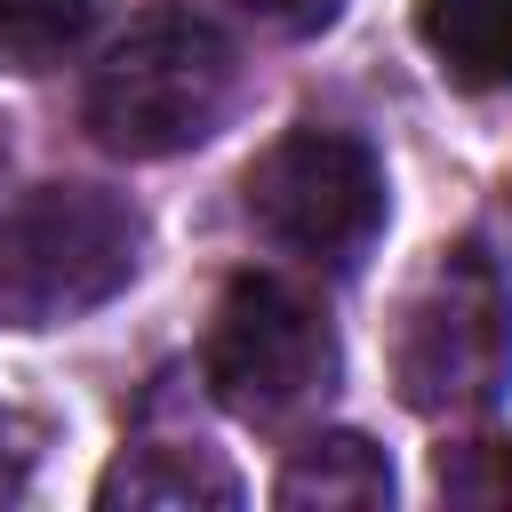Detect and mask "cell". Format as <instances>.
<instances>
[{"instance_id": "cell-1", "label": "cell", "mask_w": 512, "mask_h": 512, "mask_svg": "<svg viewBox=\"0 0 512 512\" xmlns=\"http://www.w3.org/2000/svg\"><path fill=\"white\" fill-rule=\"evenodd\" d=\"M240 96V48L192 8H144L80 88V120L120 160H168L224 128Z\"/></svg>"}, {"instance_id": "cell-2", "label": "cell", "mask_w": 512, "mask_h": 512, "mask_svg": "<svg viewBox=\"0 0 512 512\" xmlns=\"http://www.w3.org/2000/svg\"><path fill=\"white\" fill-rule=\"evenodd\" d=\"M512 384V280L480 240H448L400 288L392 392L416 416H480Z\"/></svg>"}, {"instance_id": "cell-3", "label": "cell", "mask_w": 512, "mask_h": 512, "mask_svg": "<svg viewBox=\"0 0 512 512\" xmlns=\"http://www.w3.org/2000/svg\"><path fill=\"white\" fill-rule=\"evenodd\" d=\"M144 264V216L104 184H40L0 208V328H64Z\"/></svg>"}, {"instance_id": "cell-4", "label": "cell", "mask_w": 512, "mask_h": 512, "mask_svg": "<svg viewBox=\"0 0 512 512\" xmlns=\"http://www.w3.org/2000/svg\"><path fill=\"white\" fill-rule=\"evenodd\" d=\"M240 208L280 256H296L312 272H360V256L384 232L392 184H384V160L368 136L328 128V120H296L248 160Z\"/></svg>"}, {"instance_id": "cell-5", "label": "cell", "mask_w": 512, "mask_h": 512, "mask_svg": "<svg viewBox=\"0 0 512 512\" xmlns=\"http://www.w3.org/2000/svg\"><path fill=\"white\" fill-rule=\"evenodd\" d=\"M200 384L216 392V408L248 424H288L320 408L336 392V328L320 296L280 272H240L208 312Z\"/></svg>"}, {"instance_id": "cell-6", "label": "cell", "mask_w": 512, "mask_h": 512, "mask_svg": "<svg viewBox=\"0 0 512 512\" xmlns=\"http://www.w3.org/2000/svg\"><path fill=\"white\" fill-rule=\"evenodd\" d=\"M96 504H168V512L240 504V472L192 432H144V440H128L112 456V472L96 480Z\"/></svg>"}, {"instance_id": "cell-7", "label": "cell", "mask_w": 512, "mask_h": 512, "mask_svg": "<svg viewBox=\"0 0 512 512\" xmlns=\"http://www.w3.org/2000/svg\"><path fill=\"white\" fill-rule=\"evenodd\" d=\"M416 40L448 88H512V0H416Z\"/></svg>"}, {"instance_id": "cell-8", "label": "cell", "mask_w": 512, "mask_h": 512, "mask_svg": "<svg viewBox=\"0 0 512 512\" xmlns=\"http://www.w3.org/2000/svg\"><path fill=\"white\" fill-rule=\"evenodd\" d=\"M272 496L296 504V512L304 504H392V464L360 432H320V440H304L288 456V472H280Z\"/></svg>"}, {"instance_id": "cell-9", "label": "cell", "mask_w": 512, "mask_h": 512, "mask_svg": "<svg viewBox=\"0 0 512 512\" xmlns=\"http://www.w3.org/2000/svg\"><path fill=\"white\" fill-rule=\"evenodd\" d=\"M112 0H0V72H48L64 64Z\"/></svg>"}, {"instance_id": "cell-10", "label": "cell", "mask_w": 512, "mask_h": 512, "mask_svg": "<svg viewBox=\"0 0 512 512\" xmlns=\"http://www.w3.org/2000/svg\"><path fill=\"white\" fill-rule=\"evenodd\" d=\"M432 488L448 504H512V440L480 432V440H440L432 456Z\"/></svg>"}, {"instance_id": "cell-11", "label": "cell", "mask_w": 512, "mask_h": 512, "mask_svg": "<svg viewBox=\"0 0 512 512\" xmlns=\"http://www.w3.org/2000/svg\"><path fill=\"white\" fill-rule=\"evenodd\" d=\"M232 8L272 40H312V32H328L344 16V0H232Z\"/></svg>"}, {"instance_id": "cell-12", "label": "cell", "mask_w": 512, "mask_h": 512, "mask_svg": "<svg viewBox=\"0 0 512 512\" xmlns=\"http://www.w3.org/2000/svg\"><path fill=\"white\" fill-rule=\"evenodd\" d=\"M32 456H40V448H32V432H24L16 416H0V504H8V496H24Z\"/></svg>"}, {"instance_id": "cell-13", "label": "cell", "mask_w": 512, "mask_h": 512, "mask_svg": "<svg viewBox=\"0 0 512 512\" xmlns=\"http://www.w3.org/2000/svg\"><path fill=\"white\" fill-rule=\"evenodd\" d=\"M0 168H8V128H0Z\"/></svg>"}]
</instances>
